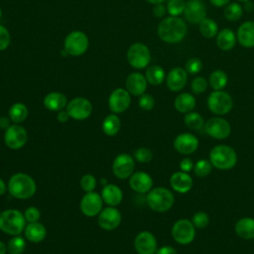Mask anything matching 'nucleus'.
Masks as SVG:
<instances>
[{"label":"nucleus","instance_id":"9d476101","mask_svg":"<svg viewBox=\"0 0 254 254\" xmlns=\"http://www.w3.org/2000/svg\"><path fill=\"white\" fill-rule=\"evenodd\" d=\"M203 130L210 138L225 140L231 134V125L222 116H214L205 122Z\"/></svg>","mask_w":254,"mask_h":254},{"label":"nucleus","instance_id":"aec40b11","mask_svg":"<svg viewBox=\"0 0 254 254\" xmlns=\"http://www.w3.org/2000/svg\"><path fill=\"white\" fill-rule=\"evenodd\" d=\"M153 178L146 172H134L129 178L130 188L137 193H147L153 189Z\"/></svg>","mask_w":254,"mask_h":254},{"label":"nucleus","instance_id":"49530a36","mask_svg":"<svg viewBox=\"0 0 254 254\" xmlns=\"http://www.w3.org/2000/svg\"><path fill=\"white\" fill-rule=\"evenodd\" d=\"M138 105L141 109L145 111H150L154 108L155 106V99L154 97L149 94V93H143L140 95L139 100H138Z\"/></svg>","mask_w":254,"mask_h":254},{"label":"nucleus","instance_id":"13d9d810","mask_svg":"<svg viewBox=\"0 0 254 254\" xmlns=\"http://www.w3.org/2000/svg\"><path fill=\"white\" fill-rule=\"evenodd\" d=\"M245 4H244V10L246 11V12H251V11H253V9H254V5H253V3L251 2V0L250 1H247V2H244Z\"/></svg>","mask_w":254,"mask_h":254},{"label":"nucleus","instance_id":"4be33fe9","mask_svg":"<svg viewBox=\"0 0 254 254\" xmlns=\"http://www.w3.org/2000/svg\"><path fill=\"white\" fill-rule=\"evenodd\" d=\"M193 185V180L190 173L178 171L172 174L170 177V186L173 190L178 193L189 192Z\"/></svg>","mask_w":254,"mask_h":254},{"label":"nucleus","instance_id":"7c9ffc66","mask_svg":"<svg viewBox=\"0 0 254 254\" xmlns=\"http://www.w3.org/2000/svg\"><path fill=\"white\" fill-rule=\"evenodd\" d=\"M120 129L121 120L115 113L109 114L104 118L102 122V131L105 135L114 136L120 131Z\"/></svg>","mask_w":254,"mask_h":254},{"label":"nucleus","instance_id":"a18cd8bd","mask_svg":"<svg viewBox=\"0 0 254 254\" xmlns=\"http://www.w3.org/2000/svg\"><path fill=\"white\" fill-rule=\"evenodd\" d=\"M96 184H97V182H96L95 177L90 174H86V175L82 176L80 179V187L85 192L93 191L94 189L96 188Z\"/></svg>","mask_w":254,"mask_h":254},{"label":"nucleus","instance_id":"cd10ccee","mask_svg":"<svg viewBox=\"0 0 254 254\" xmlns=\"http://www.w3.org/2000/svg\"><path fill=\"white\" fill-rule=\"evenodd\" d=\"M44 106L50 110V111H61L67 105V99L66 96L58 91H53L48 93L43 100Z\"/></svg>","mask_w":254,"mask_h":254},{"label":"nucleus","instance_id":"c03bdc74","mask_svg":"<svg viewBox=\"0 0 254 254\" xmlns=\"http://www.w3.org/2000/svg\"><path fill=\"white\" fill-rule=\"evenodd\" d=\"M202 68V62L198 58H190L187 61L185 69L190 74H196Z\"/></svg>","mask_w":254,"mask_h":254},{"label":"nucleus","instance_id":"c756f323","mask_svg":"<svg viewBox=\"0 0 254 254\" xmlns=\"http://www.w3.org/2000/svg\"><path fill=\"white\" fill-rule=\"evenodd\" d=\"M237 43L236 34L229 28L218 31L216 35V45L221 51L232 50Z\"/></svg>","mask_w":254,"mask_h":254},{"label":"nucleus","instance_id":"de8ad7c7","mask_svg":"<svg viewBox=\"0 0 254 254\" xmlns=\"http://www.w3.org/2000/svg\"><path fill=\"white\" fill-rule=\"evenodd\" d=\"M24 216L27 222H36V221H39L41 217V212L39 208H37L36 206H29L25 209Z\"/></svg>","mask_w":254,"mask_h":254},{"label":"nucleus","instance_id":"f704fd0d","mask_svg":"<svg viewBox=\"0 0 254 254\" xmlns=\"http://www.w3.org/2000/svg\"><path fill=\"white\" fill-rule=\"evenodd\" d=\"M228 76L221 69L213 70L208 77V84L213 90H223L227 85Z\"/></svg>","mask_w":254,"mask_h":254},{"label":"nucleus","instance_id":"1a4fd4ad","mask_svg":"<svg viewBox=\"0 0 254 254\" xmlns=\"http://www.w3.org/2000/svg\"><path fill=\"white\" fill-rule=\"evenodd\" d=\"M88 45V38L83 32L72 31L65 37L64 42V49L67 55L78 57L86 52Z\"/></svg>","mask_w":254,"mask_h":254},{"label":"nucleus","instance_id":"e433bc0d","mask_svg":"<svg viewBox=\"0 0 254 254\" xmlns=\"http://www.w3.org/2000/svg\"><path fill=\"white\" fill-rule=\"evenodd\" d=\"M223 14L227 21L236 22L243 15V7L238 2H230L225 6Z\"/></svg>","mask_w":254,"mask_h":254},{"label":"nucleus","instance_id":"6e6d98bb","mask_svg":"<svg viewBox=\"0 0 254 254\" xmlns=\"http://www.w3.org/2000/svg\"><path fill=\"white\" fill-rule=\"evenodd\" d=\"M210 4L214 7H225L226 5H228L230 3V0H209Z\"/></svg>","mask_w":254,"mask_h":254},{"label":"nucleus","instance_id":"680f3d73","mask_svg":"<svg viewBox=\"0 0 254 254\" xmlns=\"http://www.w3.org/2000/svg\"><path fill=\"white\" fill-rule=\"evenodd\" d=\"M101 184L103 185V186H105V185H107V182H106V180H104V179H102L101 180Z\"/></svg>","mask_w":254,"mask_h":254},{"label":"nucleus","instance_id":"473e14b6","mask_svg":"<svg viewBox=\"0 0 254 254\" xmlns=\"http://www.w3.org/2000/svg\"><path fill=\"white\" fill-rule=\"evenodd\" d=\"M184 123L190 130L192 131H198L203 129L205 121L202 115L195 111H190L189 113H186L184 116Z\"/></svg>","mask_w":254,"mask_h":254},{"label":"nucleus","instance_id":"2eb2a0df","mask_svg":"<svg viewBox=\"0 0 254 254\" xmlns=\"http://www.w3.org/2000/svg\"><path fill=\"white\" fill-rule=\"evenodd\" d=\"M103 200L101 195L96 191L86 192L80 199L79 208L82 214L88 217H93L99 214L102 210Z\"/></svg>","mask_w":254,"mask_h":254},{"label":"nucleus","instance_id":"4d7b16f0","mask_svg":"<svg viewBox=\"0 0 254 254\" xmlns=\"http://www.w3.org/2000/svg\"><path fill=\"white\" fill-rule=\"evenodd\" d=\"M7 190H8V188H7V186H6L5 182H4V180L0 178V196L3 195V194L6 192Z\"/></svg>","mask_w":254,"mask_h":254},{"label":"nucleus","instance_id":"5fc2aeb1","mask_svg":"<svg viewBox=\"0 0 254 254\" xmlns=\"http://www.w3.org/2000/svg\"><path fill=\"white\" fill-rule=\"evenodd\" d=\"M11 119L9 118V116H1L0 117V129L2 130H6L7 128H9L11 126Z\"/></svg>","mask_w":254,"mask_h":254},{"label":"nucleus","instance_id":"3c124183","mask_svg":"<svg viewBox=\"0 0 254 254\" xmlns=\"http://www.w3.org/2000/svg\"><path fill=\"white\" fill-rule=\"evenodd\" d=\"M167 13V7H165L163 5V3L160 4H155L154 8H153V14L157 17V18H163Z\"/></svg>","mask_w":254,"mask_h":254},{"label":"nucleus","instance_id":"393cba45","mask_svg":"<svg viewBox=\"0 0 254 254\" xmlns=\"http://www.w3.org/2000/svg\"><path fill=\"white\" fill-rule=\"evenodd\" d=\"M237 42L244 48L254 47V21L243 22L236 32Z\"/></svg>","mask_w":254,"mask_h":254},{"label":"nucleus","instance_id":"412c9836","mask_svg":"<svg viewBox=\"0 0 254 254\" xmlns=\"http://www.w3.org/2000/svg\"><path fill=\"white\" fill-rule=\"evenodd\" d=\"M188 72L185 68L176 66L173 67L166 76L167 87L173 92H179L183 90L188 82Z\"/></svg>","mask_w":254,"mask_h":254},{"label":"nucleus","instance_id":"4c0bfd02","mask_svg":"<svg viewBox=\"0 0 254 254\" xmlns=\"http://www.w3.org/2000/svg\"><path fill=\"white\" fill-rule=\"evenodd\" d=\"M212 170L213 166L208 159H199L194 163L192 172L197 178H205L212 172Z\"/></svg>","mask_w":254,"mask_h":254},{"label":"nucleus","instance_id":"bb28decb","mask_svg":"<svg viewBox=\"0 0 254 254\" xmlns=\"http://www.w3.org/2000/svg\"><path fill=\"white\" fill-rule=\"evenodd\" d=\"M25 238L32 243H40L47 236V229L39 221L36 222H28L24 229Z\"/></svg>","mask_w":254,"mask_h":254},{"label":"nucleus","instance_id":"864d4df0","mask_svg":"<svg viewBox=\"0 0 254 254\" xmlns=\"http://www.w3.org/2000/svg\"><path fill=\"white\" fill-rule=\"evenodd\" d=\"M69 118L70 117H69V115H68L66 110H61L57 114V120L59 122H61V123H65Z\"/></svg>","mask_w":254,"mask_h":254},{"label":"nucleus","instance_id":"f03ea898","mask_svg":"<svg viewBox=\"0 0 254 254\" xmlns=\"http://www.w3.org/2000/svg\"><path fill=\"white\" fill-rule=\"evenodd\" d=\"M7 188L9 193L18 199L31 198L37 191L35 180L25 173H17L11 176Z\"/></svg>","mask_w":254,"mask_h":254},{"label":"nucleus","instance_id":"6ab92c4d","mask_svg":"<svg viewBox=\"0 0 254 254\" xmlns=\"http://www.w3.org/2000/svg\"><path fill=\"white\" fill-rule=\"evenodd\" d=\"M185 18L191 24H199L206 18V6L202 0H189L186 3Z\"/></svg>","mask_w":254,"mask_h":254},{"label":"nucleus","instance_id":"58836bf2","mask_svg":"<svg viewBox=\"0 0 254 254\" xmlns=\"http://www.w3.org/2000/svg\"><path fill=\"white\" fill-rule=\"evenodd\" d=\"M26 249V240L20 235H14L8 241L7 251L9 254H23Z\"/></svg>","mask_w":254,"mask_h":254},{"label":"nucleus","instance_id":"c85d7f7f","mask_svg":"<svg viewBox=\"0 0 254 254\" xmlns=\"http://www.w3.org/2000/svg\"><path fill=\"white\" fill-rule=\"evenodd\" d=\"M196 105V99L193 94L190 92H182L174 100V107L175 109L182 113L186 114L194 109Z\"/></svg>","mask_w":254,"mask_h":254},{"label":"nucleus","instance_id":"0e129e2a","mask_svg":"<svg viewBox=\"0 0 254 254\" xmlns=\"http://www.w3.org/2000/svg\"><path fill=\"white\" fill-rule=\"evenodd\" d=\"M238 1H240V2H247V1H250V0H238Z\"/></svg>","mask_w":254,"mask_h":254},{"label":"nucleus","instance_id":"ddd939ff","mask_svg":"<svg viewBox=\"0 0 254 254\" xmlns=\"http://www.w3.org/2000/svg\"><path fill=\"white\" fill-rule=\"evenodd\" d=\"M65 108L69 117L74 120H84L92 113V104L84 97L72 98L67 102Z\"/></svg>","mask_w":254,"mask_h":254},{"label":"nucleus","instance_id":"0eeeda50","mask_svg":"<svg viewBox=\"0 0 254 254\" xmlns=\"http://www.w3.org/2000/svg\"><path fill=\"white\" fill-rule=\"evenodd\" d=\"M171 234L174 241L180 245L190 244L196 234V228L189 218H180L172 226Z\"/></svg>","mask_w":254,"mask_h":254},{"label":"nucleus","instance_id":"37998d69","mask_svg":"<svg viewBox=\"0 0 254 254\" xmlns=\"http://www.w3.org/2000/svg\"><path fill=\"white\" fill-rule=\"evenodd\" d=\"M134 159L141 164L149 163L153 159V152L147 147H140L135 150Z\"/></svg>","mask_w":254,"mask_h":254},{"label":"nucleus","instance_id":"c9c22d12","mask_svg":"<svg viewBox=\"0 0 254 254\" xmlns=\"http://www.w3.org/2000/svg\"><path fill=\"white\" fill-rule=\"evenodd\" d=\"M198 29L202 37L205 39H212L214 38L218 33V26L217 23L210 19V18H204L199 24Z\"/></svg>","mask_w":254,"mask_h":254},{"label":"nucleus","instance_id":"8fccbe9b","mask_svg":"<svg viewBox=\"0 0 254 254\" xmlns=\"http://www.w3.org/2000/svg\"><path fill=\"white\" fill-rule=\"evenodd\" d=\"M193 161L191 160V158L190 157H185L180 161L179 167H180V171H183L185 173H190L193 170Z\"/></svg>","mask_w":254,"mask_h":254},{"label":"nucleus","instance_id":"b1692460","mask_svg":"<svg viewBox=\"0 0 254 254\" xmlns=\"http://www.w3.org/2000/svg\"><path fill=\"white\" fill-rule=\"evenodd\" d=\"M100 195L103 202H105L108 206H117L122 202L123 199L122 190L114 184H107L103 186Z\"/></svg>","mask_w":254,"mask_h":254},{"label":"nucleus","instance_id":"e2e57ef3","mask_svg":"<svg viewBox=\"0 0 254 254\" xmlns=\"http://www.w3.org/2000/svg\"><path fill=\"white\" fill-rule=\"evenodd\" d=\"M1 17H2V10H1V8H0V20H1Z\"/></svg>","mask_w":254,"mask_h":254},{"label":"nucleus","instance_id":"a211bd4d","mask_svg":"<svg viewBox=\"0 0 254 254\" xmlns=\"http://www.w3.org/2000/svg\"><path fill=\"white\" fill-rule=\"evenodd\" d=\"M131 103V96L127 89L124 88H115L109 95L108 106L109 109L117 114L122 113L128 109Z\"/></svg>","mask_w":254,"mask_h":254},{"label":"nucleus","instance_id":"9b49d317","mask_svg":"<svg viewBox=\"0 0 254 254\" xmlns=\"http://www.w3.org/2000/svg\"><path fill=\"white\" fill-rule=\"evenodd\" d=\"M135 170V159L128 153L117 155L112 163V173L119 180H126L131 177Z\"/></svg>","mask_w":254,"mask_h":254},{"label":"nucleus","instance_id":"09e8293b","mask_svg":"<svg viewBox=\"0 0 254 254\" xmlns=\"http://www.w3.org/2000/svg\"><path fill=\"white\" fill-rule=\"evenodd\" d=\"M11 42V36L9 31L2 25H0V52L5 51Z\"/></svg>","mask_w":254,"mask_h":254},{"label":"nucleus","instance_id":"4468645a","mask_svg":"<svg viewBox=\"0 0 254 254\" xmlns=\"http://www.w3.org/2000/svg\"><path fill=\"white\" fill-rule=\"evenodd\" d=\"M199 146L197 137L190 132H184L177 135L173 141L174 149L181 155L189 156L193 154Z\"/></svg>","mask_w":254,"mask_h":254},{"label":"nucleus","instance_id":"bf43d9fd","mask_svg":"<svg viewBox=\"0 0 254 254\" xmlns=\"http://www.w3.org/2000/svg\"><path fill=\"white\" fill-rule=\"evenodd\" d=\"M7 252V245L2 240H0V254H6Z\"/></svg>","mask_w":254,"mask_h":254},{"label":"nucleus","instance_id":"f8f14e48","mask_svg":"<svg viewBox=\"0 0 254 254\" xmlns=\"http://www.w3.org/2000/svg\"><path fill=\"white\" fill-rule=\"evenodd\" d=\"M28 142V132L20 124H12L5 130L4 143L11 150H19Z\"/></svg>","mask_w":254,"mask_h":254},{"label":"nucleus","instance_id":"5701e85b","mask_svg":"<svg viewBox=\"0 0 254 254\" xmlns=\"http://www.w3.org/2000/svg\"><path fill=\"white\" fill-rule=\"evenodd\" d=\"M147 82L148 81L145 75L140 72H132L127 76L125 85L127 91L130 94L134 96H140L145 93L147 89Z\"/></svg>","mask_w":254,"mask_h":254},{"label":"nucleus","instance_id":"ea45409f","mask_svg":"<svg viewBox=\"0 0 254 254\" xmlns=\"http://www.w3.org/2000/svg\"><path fill=\"white\" fill-rule=\"evenodd\" d=\"M190 220L196 229H204L209 223V215L205 211L199 210L193 213Z\"/></svg>","mask_w":254,"mask_h":254},{"label":"nucleus","instance_id":"dca6fc26","mask_svg":"<svg viewBox=\"0 0 254 254\" xmlns=\"http://www.w3.org/2000/svg\"><path fill=\"white\" fill-rule=\"evenodd\" d=\"M134 248L138 254H155L158 249L157 238L151 231L143 230L135 236Z\"/></svg>","mask_w":254,"mask_h":254},{"label":"nucleus","instance_id":"603ef678","mask_svg":"<svg viewBox=\"0 0 254 254\" xmlns=\"http://www.w3.org/2000/svg\"><path fill=\"white\" fill-rule=\"evenodd\" d=\"M155 254H178L176 248L171 245H164L157 249Z\"/></svg>","mask_w":254,"mask_h":254},{"label":"nucleus","instance_id":"423d86ee","mask_svg":"<svg viewBox=\"0 0 254 254\" xmlns=\"http://www.w3.org/2000/svg\"><path fill=\"white\" fill-rule=\"evenodd\" d=\"M208 110L216 116H223L229 113L233 107L231 95L224 90H213L206 99Z\"/></svg>","mask_w":254,"mask_h":254},{"label":"nucleus","instance_id":"39448f33","mask_svg":"<svg viewBox=\"0 0 254 254\" xmlns=\"http://www.w3.org/2000/svg\"><path fill=\"white\" fill-rule=\"evenodd\" d=\"M26 224L24 213L16 208H8L0 212V230L8 235H20Z\"/></svg>","mask_w":254,"mask_h":254},{"label":"nucleus","instance_id":"a878e982","mask_svg":"<svg viewBox=\"0 0 254 254\" xmlns=\"http://www.w3.org/2000/svg\"><path fill=\"white\" fill-rule=\"evenodd\" d=\"M234 231L241 239H254V217L244 216L239 218L234 224Z\"/></svg>","mask_w":254,"mask_h":254},{"label":"nucleus","instance_id":"6e6552de","mask_svg":"<svg viewBox=\"0 0 254 254\" xmlns=\"http://www.w3.org/2000/svg\"><path fill=\"white\" fill-rule=\"evenodd\" d=\"M127 61L129 64L136 69L147 67L151 62L149 48L143 43H135L131 45L127 51Z\"/></svg>","mask_w":254,"mask_h":254},{"label":"nucleus","instance_id":"79ce46f5","mask_svg":"<svg viewBox=\"0 0 254 254\" xmlns=\"http://www.w3.org/2000/svg\"><path fill=\"white\" fill-rule=\"evenodd\" d=\"M207 86H208V81L206 80V78L199 75L195 76L190 82L191 92L195 95L202 94L206 90Z\"/></svg>","mask_w":254,"mask_h":254},{"label":"nucleus","instance_id":"2f4dec72","mask_svg":"<svg viewBox=\"0 0 254 254\" xmlns=\"http://www.w3.org/2000/svg\"><path fill=\"white\" fill-rule=\"evenodd\" d=\"M28 114H29L28 107L21 102L14 103L9 108V111H8L9 118L14 124H20L23 121H25L26 118L28 117Z\"/></svg>","mask_w":254,"mask_h":254},{"label":"nucleus","instance_id":"052dcab7","mask_svg":"<svg viewBox=\"0 0 254 254\" xmlns=\"http://www.w3.org/2000/svg\"><path fill=\"white\" fill-rule=\"evenodd\" d=\"M148 3H150V4H153V5H155V4H160V3H163L165 0H146Z\"/></svg>","mask_w":254,"mask_h":254},{"label":"nucleus","instance_id":"f3484780","mask_svg":"<svg viewBox=\"0 0 254 254\" xmlns=\"http://www.w3.org/2000/svg\"><path fill=\"white\" fill-rule=\"evenodd\" d=\"M122 220L121 212L116 206H107L97 215V223L100 228L104 230H113L117 228Z\"/></svg>","mask_w":254,"mask_h":254},{"label":"nucleus","instance_id":"a19ab883","mask_svg":"<svg viewBox=\"0 0 254 254\" xmlns=\"http://www.w3.org/2000/svg\"><path fill=\"white\" fill-rule=\"evenodd\" d=\"M186 2L184 0H169L167 4V12L170 16L179 17L184 13Z\"/></svg>","mask_w":254,"mask_h":254},{"label":"nucleus","instance_id":"20e7f679","mask_svg":"<svg viewBox=\"0 0 254 254\" xmlns=\"http://www.w3.org/2000/svg\"><path fill=\"white\" fill-rule=\"evenodd\" d=\"M146 202L155 212H167L175 203V195L171 190L165 187H156L147 192Z\"/></svg>","mask_w":254,"mask_h":254},{"label":"nucleus","instance_id":"7ed1b4c3","mask_svg":"<svg viewBox=\"0 0 254 254\" xmlns=\"http://www.w3.org/2000/svg\"><path fill=\"white\" fill-rule=\"evenodd\" d=\"M208 160L214 169L219 171H228L236 166L238 156L231 146L218 144L213 146L209 151Z\"/></svg>","mask_w":254,"mask_h":254},{"label":"nucleus","instance_id":"f257e3e1","mask_svg":"<svg viewBox=\"0 0 254 254\" xmlns=\"http://www.w3.org/2000/svg\"><path fill=\"white\" fill-rule=\"evenodd\" d=\"M159 38L167 44H177L182 42L188 32L187 24L180 17L164 18L157 28Z\"/></svg>","mask_w":254,"mask_h":254},{"label":"nucleus","instance_id":"72a5a7b5","mask_svg":"<svg viewBox=\"0 0 254 254\" xmlns=\"http://www.w3.org/2000/svg\"><path fill=\"white\" fill-rule=\"evenodd\" d=\"M145 77L152 85H159L166 79V73L162 66L154 64L146 69Z\"/></svg>","mask_w":254,"mask_h":254}]
</instances>
